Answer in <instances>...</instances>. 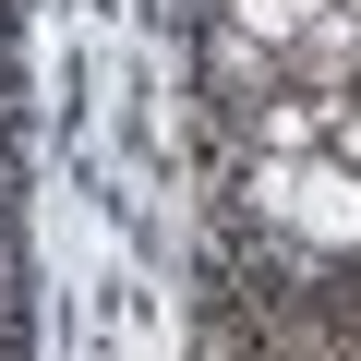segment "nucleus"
Masks as SVG:
<instances>
[{
  "label": "nucleus",
  "instance_id": "obj_1",
  "mask_svg": "<svg viewBox=\"0 0 361 361\" xmlns=\"http://www.w3.org/2000/svg\"><path fill=\"white\" fill-rule=\"evenodd\" d=\"M253 205L313 229V241H361V180L349 169H253Z\"/></svg>",
  "mask_w": 361,
  "mask_h": 361
},
{
  "label": "nucleus",
  "instance_id": "obj_2",
  "mask_svg": "<svg viewBox=\"0 0 361 361\" xmlns=\"http://www.w3.org/2000/svg\"><path fill=\"white\" fill-rule=\"evenodd\" d=\"M301 13H325V0H241V25H265V37H277V25H301Z\"/></svg>",
  "mask_w": 361,
  "mask_h": 361
},
{
  "label": "nucleus",
  "instance_id": "obj_3",
  "mask_svg": "<svg viewBox=\"0 0 361 361\" xmlns=\"http://www.w3.org/2000/svg\"><path fill=\"white\" fill-rule=\"evenodd\" d=\"M337 145H349V157H361V121H349V109H337Z\"/></svg>",
  "mask_w": 361,
  "mask_h": 361
}]
</instances>
